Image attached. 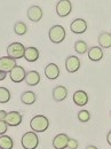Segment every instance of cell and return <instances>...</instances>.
<instances>
[{
  "instance_id": "obj_16",
  "label": "cell",
  "mask_w": 111,
  "mask_h": 149,
  "mask_svg": "<svg viewBox=\"0 0 111 149\" xmlns=\"http://www.w3.org/2000/svg\"><path fill=\"white\" fill-rule=\"evenodd\" d=\"M67 96H68V90H67V87H64L62 85L56 86L55 88L53 90V99L56 102L65 100Z\"/></svg>"
},
{
  "instance_id": "obj_13",
  "label": "cell",
  "mask_w": 111,
  "mask_h": 149,
  "mask_svg": "<svg viewBox=\"0 0 111 149\" xmlns=\"http://www.w3.org/2000/svg\"><path fill=\"white\" fill-rule=\"evenodd\" d=\"M72 100L77 106H86L88 102V95L85 91H76L72 95Z\"/></svg>"
},
{
  "instance_id": "obj_8",
  "label": "cell",
  "mask_w": 111,
  "mask_h": 149,
  "mask_svg": "<svg viewBox=\"0 0 111 149\" xmlns=\"http://www.w3.org/2000/svg\"><path fill=\"white\" fill-rule=\"evenodd\" d=\"M5 122L7 126H19L22 123V115L19 111H9L7 112V116L5 118Z\"/></svg>"
},
{
  "instance_id": "obj_20",
  "label": "cell",
  "mask_w": 111,
  "mask_h": 149,
  "mask_svg": "<svg viewBox=\"0 0 111 149\" xmlns=\"http://www.w3.org/2000/svg\"><path fill=\"white\" fill-rule=\"evenodd\" d=\"M99 44L103 48H111V33L110 32H102L99 36Z\"/></svg>"
},
{
  "instance_id": "obj_17",
  "label": "cell",
  "mask_w": 111,
  "mask_h": 149,
  "mask_svg": "<svg viewBox=\"0 0 111 149\" xmlns=\"http://www.w3.org/2000/svg\"><path fill=\"white\" fill-rule=\"evenodd\" d=\"M28 62H36L38 58H39V51H38L36 47L31 46V47H28L25 48V52H24V56H23Z\"/></svg>"
},
{
  "instance_id": "obj_6",
  "label": "cell",
  "mask_w": 111,
  "mask_h": 149,
  "mask_svg": "<svg viewBox=\"0 0 111 149\" xmlns=\"http://www.w3.org/2000/svg\"><path fill=\"white\" fill-rule=\"evenodd\" d=\"M80 60L74 55H70L67 57L65 60V69L70 74H74V72H77L79 69H80Z\"/></svg>"
},
{
  "instance_id": "obj_30",
  "label": "cell",
  "mask_w": 111,
  "mask_h": 149,
  "mask_svg": "<svg viewBox=\"0 0 111 149\" xmlns=\"http://www.w3.org/2000/svg\"><path fill=\"white\" fill-rule=\"evenodd\" d=\"M6 76H7V74H6V72L0 71V80H3V79L6 78Z\"/></svg>"
},
{
  "instance_id": "obj_18",
  "label": "cell",
  "mask_w": 111,
  "mask_h": 149,
  "mask_svg": "<svg viewBox=\"0 0 111 149\" xmlns=\"http://www.w3.org/2000/svg\"><path fill=\"white\" fill-rule=\"evenodd\" d=\"M88 52V57L91 61H94V62H97L100 60H102L103 57V51L100 46H94L91 49L87 51Z\"/></svg>"
},
{
  "instance_id": "obj_29",
  "label": "cell",
  "mask_w": 111,
  "mask_h": 149,
  "mask_svg": "<svg viewBox=\"0 0 111 149\" xmlns=\"http://www.w3.org/2000/svg\"><path fill=\"white\" fill-rule=\"evenodd\" d=\"M107 141H108L109 145H111V131H109L108 134H107Z\"/></svg>"
},
{
  "instance_id": "obj_14",
  "label": "cell",
  "mask_w": 111,
  "mask_h": 149,
  "mask_svg": "<svg viewBox=\"0 0 111 149\" xmlns=\"http://www.w3.org/2000/svg\"><path fill=\"white\" fill-rule=\"evenodd\" d=\"M45 76L51 79V80H55L56 78L60 76V69L55 63H49L46 65L45 68Z\"/></svg>"
},
{
  "instance_id": "obj_12",
  "label": "cell",
  "mask_w": 111,
  "mask_h": 149,
  "mask_svg": "<svg viewBox=\"0 0 111 149\" xmlns=\"http://www.w3.org/2000/svg\"><path fill=\"white\" fill-rule=\"evenodd\" d=\"M69 136L65 133H60L57 134L54 140H53V147L55 149H65L68 146V141H69Z\"/></svg>"
},
{
  "instance_id": "obj_24",
  "label": "cell",
  "mask_w": 111,
  "mask_h": 149,
  "mask_svg": "<svg viewBox=\"0 0 111 149\" xmlns=\"http://www.w3.org/2000/svg\"><path fill=\"white\" fill-rule=\"evenodd\" d=\"M10 100V92L6 87H0V103H7Z\"/></svg>"
},
{
  "instance_id": "obj_28",
  "label": "cell",
  "mask_w": 111,
  "mask_h": 149,
  "mask_svg": "<svg viewBox=\"0 0 111 149\" xmlns=\"http://www.w3.org/2000/svg\"><path fill=\"white\" fill-rule=\"evenodd\" d=\"M6 116H7V111H5V110H0V120H5Z\"/></svg>"
},
{
  "instance_id": "obj_31",
  "label": "cell",
  "mask_w": 111,
  "mask_h": 149,
  "mask_svg": "<svg viewBox=\"0 0 111 149\" xmlns=\"http://www.w3.org/2000/svg\"><path fill=\"white\" fill-rule=\"evenodd\" d=\"M86 149H99L97 147H95V146H92V145H89V146H87Z\"/></svg>"
},
{
  "instance_id": "obj_26",
  "label": "cell",
  "mask_w": 111,
  "mask_h": 149,
  "mask_svg": "<svg viewBox=\"0 0 111 149\" xmlns=\"http://www.w3.org/2000/svg\"><path fill=\"white\" fill-rule=\"evenodd\" d=\"M67 148H69V149H77V148H78V141H77L76 139H69Z\"/></svg>"
},
{
  "instance_id": "obj_5",
  "label": "cell",
  "mask_w": 111,
  "mask_h": 149,
  "mask_svg": "<svg viewBox=\"0 0 111 149\" xmlns=\"http://www.w3.org/2000/svg\"><path fill=\"white\" fill-rule=\"evenodd\" d=\"M72 10V3L69 0H61L56 5V13L60 17L68 16Z\"/></svg>"
},
{
  "instance_id": "obj_11",
  "label": "cell",
  "mask_w": 111,
  "mask_h": 149,
  "mask_svg": "<svg viewBox=\"0 0 111 149\" xmlns=\"http://www.w3.org/2000/svg\"><path fill=\"white\" fill-rule=\"evenodd\" d=\"M26 15H28V19H30V21H32V22H39L40 19H42V9L39 6L33 5V6L29 7Z\"/></svg>"
},
{
  "instance_id": "obj_19",
  "label": "cell",
  "mask_w": 111,
  "mask_h": 149,
  "mask_svg": "<svg viewBox=\"0 0 111 149\" xmlns=\"http://www.w3.org/2000/svg\"><path fill=\"white\" fill-rule=\"evenodd\" d=\"M36 100H37V95H36L35 92H32V91H26V92H24V93L21 95V101L24 104H26V106L33 104L36 102Z\"/></svg>"
},
{
  "instance_id": "obj_23",
  "label": "cell",
  "mask_w": 111,
  "mask_h": 149,
  "mask_svg": "<svg viewBox=\"0 0 111 149\" xmlns=\"http://www.w3.org/2000/svg\"><path fill=\"white\" fill-rule=\"evenodd\" d=\"M28 31V28H26V24L23 23V22H17L14 24V32L17 35V36H23L25 35Z\"/></svg>"
},
{
  "instance_id": "obj_1",
  "label": "cell",
  "mask_w": 111,
  "mask_h": 149,
  "mask_svg": "<svg viewBox=\"0 0 111 149\" xmlns=\"http://www.w3.org/2000/svg\"><path fill=\"white\" fill-rule=\"evenodd\" d=\"M30 127H31L32 132H35V133L45 132L49 127V120L44 115H36L30 122Z\"/></svg>"
},
{
  "instance_id": "obj_10",
  "label": "cell",
  "mask_w": 111,
  "mask_h": 149,
  "mask_svg": "<svg viewBox=\"0 0 111 149\" xmlns=\"http://www.w3.org/2000/svg\"><path fill=\"white\" fill-rule=\"evenodd\" d=\"M25 74H26V71L24 70V68L21 65H16L9 72V77H10L12 81H14V83H22L25 78Z\"/></svg>"
},
{
  "instance_id": "obj_25",
  "label": "cell",
  "mask_w": 111,
  "mask_h": 149,
  "mask_svg": "<svg viewBox=\"0 0 111 149\" xmlns=\"http://www.w3.org/2000/svg\"><path fill=\"white\" fill-rule=\"evenodd\" d=\"M77 116H78L79 122H81V123H87L91 119V112L88 110H80Z\"/></svg>"
},
{
  "instance_id": "obj_7",
  "label": "cell",
  "mask_w": 111,
  "mask_h": 149,
  "mask_svg": "<svg viewBox=\"0 0 111 149\" xmlns=\"http://www.w3.org/2000/svg\"><path fill=\"white\" fill-rule=\"evenodd\" d=\"M16 67V61L10 58L9 56H2L0 57V71L2 72H10Z\"/></svg>"
},
{
  "instance_id": "obj_15",
  "label": "cell",
  "mask_w": 111,
  "mask_h": 149,
  "mask_svg": "<svg viewBox=\"0 0 111 149\" xmlns=\"http://www.w3.org/2000/svg\"><path fill=\"white\" fill-rule=\"evenodd\" d=\"M24 81L29 86H36V85H38L40 83V74H39V72L35 71V70H31V71L26 72Z\"/></svg>"
},
{
  "instance_id": "obj_3",
  "label": "cell",
  "mask_w": 111,
  "mask_h": 149,
  "mask_svg": "<svg viewBox=\"0 0 111 149\" xmlns=\"http://www.w3.org/2000/svg\"><path fill=\"white\" fill-rule=\"evenodd\" d=\"M25 47L21 42H13L7 47V56H9L13 60H19L24 56Z\"/></svg>"
},
{
  "instance_id": "obj_2",
  "label": "cell",
  "mask_w": 111,
  "mask_h": 149,
  "mask_svg": "<svg viewBox=\"0 0 111 149\" xmlns=\"http://www.w3.org/2000/svg\"><path fill=\"white\" fill-rule=\"evenodd\" d=\"M21 143L24 149H36L39 145V138H38L37 133H35L32 131L24 133L22 135Z\"/></svg>"
},
{
  "instance_id": "obj_4",
  "label": "cell",
  "mask_w": 111,
  "mask_h": 149,
  "mask_svg": "<svg viewBox=\"0 0 111 149\" xmlns=\"http://www.w3.org/2000/svg\"><path fill=\"white\" fill-rule=\"evenodd\" d=\"M48 37L49 40L54 44H60L64 40L65 38V30L62 25H54L49 29V32H48Z\"/></svg>"
},
{
  "instance_id": "obj_21",
  "label": "cell",
  "mask_w": 111,
  "mask_h": 149,
  "mask_svg": "<svg viewBox=\"0 0 111 149\" xmlns=\"http://www.w3.org/2000/svg\"><path fill=\"white\" fill-rule=\"evenodd\" d=\"M14 142L13 139L8 135H1L0 136V149H13Z\"/></svg>"
},
{
  "instance_id": "obj_27",
  "label": "cell",
  "mask_w": 111,
  "mask_h": 149,
  "mask_svg": "<svg viewBox=\"0 0 111 149\" xmlns=\"http://www.w3.org/2000/svg\"><path fill=\"white\" fill-rule=\"evenodd\" d=\"M7 124H6V122L5 120H0V136L1 135H3L6 132H7Z\"/></svg>"
},
{
  "instance_id": "obj_22",
  "label": "cell",
  "mask_w": 111,
  "mask_h": 149,
  "mask_svg": "<svg viewBox=\"0 0 111 149\" xmlns=\"http://www.w3.org/2000/svg\"><path fill=\"white\" fill-rule=\"evenodd\" d=\"M74 51L78 54H81V55L85 54L88 51V47H87L86 41H84V40H77L76 44H74Z\"/></svg>"
},
{
  "instance_id": "obj_9",
  "label": "cell",
  "mask_w": 111,
  "mask_h": 149,
  "mask_svg": "<svg viewBox=\"0 0 111 149\" xmlns=\"http://www.w3.org/2000/svg\"><path fill=\"white\" fill-rule=\"evenodd\" d=\"M70 30L76 35L84 33L87 30V23L84 19H76L70 24Z\"/></svg>"
}]
</instances>
